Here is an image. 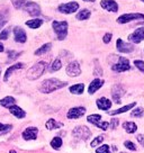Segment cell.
I'll return each instance as SVG.
<instances>
[{
	"label": "cell",
	"mask_w": 144,
	"mask_h": 153,
	"mask_svg": "<svg viewBox=\"0 0 144 153\" xmlns=\"http://www.w3.org/2000/svg\"><path fill=\"white\" fill-rule=\"evenodd\" d=\"M25 10L30 16H33V17H37V16L41 15V8H39V6L36 2H33V1H28V2L25 4Z\"/></svg>",
	"instance_id": "obj_12"
},
{
	"label": "cell",
	"mask_w": 144,
	"mask_h": 153,
	"mask_svg": "<svg viewBox=\"0 0 144 153\" xmlns=\"http://www.w3.org/2000/svg\"><path fill=\"white\" fill-rule=\"evenodd\" d=\"M141 1H142V2H144V0H141Z\"/></svg>",
	"instance_id": "obj_49"
},
{
	"label": "cell",
	"mask_w": 144,
	"mask_h": 153,
	"mask_svg": "<svg viewBox=\"0 0 144 153\" xmlns=\"http://www.w3.org/2000/svg\"><path fill=\"white\" fill-rule=\"evenodd\" d=\"M100 120H101V115H99V114H92V115H89V116L87 117V120L94 125H96L97 123H99Z\"/></svg>",
	"instance_id": "obj_29"
},
{
	"label": "cell",
	"mask_w": 144,
	"mask_h": 153,
	"mask_svg": "<svg viewBox=\"0 0 144 153\" xmlns=\"http://www.w3.org/2000/svg\"><path fill=\"white\" fill-rule=\"evenodd\" d=\"M143 114H144V109L142 108V107H136L134 110L131 111V116H132V117H135V118L142 117Z\"/></svg>",
	"instance_id": "obj_31"
},
{
	"label": "cell",
	"mask_w": 144,
	"mask_h": 153,
	"mask_svg": "<svg viewBox=\"0 0 144 153\" xmlns=\"http://www.w3.org/2000/svg\"><path fill=\"white\" fill-rule=\"evenodd\" d=\"M51 48H52V44H51V43L43 44L41 48H37V50L35 51V55H42V54H44V53L48 52V51L51 50Z\"/></svg>",
	"instance_id": "obj_28"
},
{
	"label": "cell",
	"mask_w": 144,
	"mask_h": 153,
	"mask_svg": "<svg viewBox=\"0 0 144 153\" xmlns=\"http://www.w3.org/2000/svg\"><path fill=\"white\" fill-rule=\"evenodd\" d=\"M104 83H105V81H104L102 79H99V78H96V79H94V80L90 82V85H89V88H88V92H89L90 95H94L96 91H98L101 88V87L104 86Z\"/></svg>",
	"instance_id": "obj_17"
},
{
	"label": "cell",
	"mask_w": 144,
	"mask_h": 153,
	"mask_svg": "<svg viewBox=\"0 0 144 153\" xmlns=\"http://www.w3.org/2000/svg\"><path fill=\"white\" fill-rule=\"evenodd\" d=\"M48 68V63L45 61H39L36 64H34L27 72V79L29 80H36L44 73V71Z\"/></svg>",
	"instance_id": "obj_2"
},
{
	"label": "cell",
	"mask_w": 144,
	"mask_h": 153,
	"mask_svg": "<svg viewBox=\"0 0 144 153\" xmlns=\"http://www.w3.org/2000/svg\"><path fill=\"white\" fill-rule=\"evenodd\" d=\"M14 37L17 43H25L27 41V35H26L24 29L19 26L14 27Z\"/></svg>",
	"instance_id": "obj_15"
},
{
	"label": "cell",
	"mask_w": 144,
	"mask_h": 153,
	"mask_svg": "<svg viewBox=\"0 0 144 153\" xmlns=\"http://www.w3.org/2000/svg\"><path fill=\"white\" fill-rule=\"evenodd\" d=\"M100 6L102 9L107 10V11H111V13H117L120 7L118 4L116 2L115 0H101Z\"/></svg>",
	"instance_id": "obj_11"
},
{
	"label": "cell",
	"mask_w": 144,
	"mask_h": 153,
	"mask_svg": "<svg viewBox=\"0 0 144 153\" xmlns=\"http://www.w3.org/2000/svg\"><path fill=\"white\" fill-rule=\"evenodd\" d=\"M135 106H136V102H132V104H128V105H126V106H123V107H120V108H118V109L113 110V111H111V113H108V114L111 115V116H115V115L123 114V113H126V111H128V110H131L132 108H134Z\"/></svg>",
	"instance_id": "obj_21"
},
{
	"label": "cell",
	"mask_w": 144,
	"mask_h": 153,
	"mask_svg": "<svg viewBox=\"0 0 144 153\" xmlns=\"http://www.w3.org/2000/svg\"><path fill=\"white\" fill-rule=\"evenodd\" d=\"M10 1H11V4H13V6H14L16 9H22L23 6L26 4L25 0H10Z\"/></svg>",
	"instance_id": "obj_33"
},
{
	"label": "cell",
	"mask_w": 144,
	"mask_h": 153,
	"mask_svg": "<svg viewBox=\"0 0 144 153\" xmlns=\"http://www.w3.org/2000/svg\"><path fill=\"white\" fill-rule=\"evenodd\" d=\"M95 126L99 127V128L102 129V131H106V129L108 128V126H109V123H108V122H99V123H97Z\"/></svg>",
	"instance_id": "obj_42"
},
{
	"label": "cell",
	"mask_w": 144,
	"mask_h": 153,
	"mask_svg": "<svg viewBox=\"0 0 144 153\" xmlns=\"http://www.w3.org/2000/svg\"><path fill=\"white\" fill-rule=\"evenodd\" d=\"M96 153H111V150H109V146L107 144H104L97 149Z\"/></svg>",
	"instance_id": "obj_35"
},
{
	"label": "cell",
	"mask_w": 144,
	"mask_h": 153,
	"mask_svg": "<svg viewBox=\"0 0 144 153\" xmlns=\"http://www.w3.org/2000/svg\"><path fill=\"white\" fill-rule=\"evenodd\" d=\"M62 140L60 139V137H54V139L51 141V146H52L54 150H59V149L61 148V145H62Z\"/></svg>",
	"instance_id": "obj_32"
},
{
	"label": "cell",
	"mask_w": 144,
	"mask_h": 153,
	"mask_svg": "<svg viewBox=\"0 0 144 153\" xmlns=\"http://www.w3.org/2000/svg\"><path fill=\"white\" fill-rule=\"evenodd\" d=\"M16 104V99L11 96H8V97H5L0 100V105L2 107H6V108H9L10 106H13Z\"/></svg>",
	"instance_id": "obj_26"
},
{
	"label": "cell",
	"mask_w": 144,
	"mask_h": 153,
	"mask_svg": "<svg viewBox=\"0 0 144 153\" xmlns=\"http://www.w3.org/2000/svg\"><path fill=\"white\" fill-rule=\"evenodd\" d=\"M96 104H97V107H98L100 110L111 109V105H113L111 101L109 100L108 98H106V97H101V98H99V99H97Z\"/></svg>",
	"instance_id": "obj_18"
},
{
	"label": "cell",
	"mask_w": 144,
	"mask_h": 153,
	"mask_svg": "<svg viewBox=\"0 0 144 153\" xmlns=\"http://www.w3.org/2000/svg\"><path fill=\"white\" fill-rule=\"evenodd\" d=\"M136 140L139 141V143L141 144V145H142V148L144 149V135H143V134H140V135H137Z\"/></svg>",
	"instance_id": "obj_46"
},
{
	"label": "cell",
	"mask_w": 144,
	"mask_h": 153,
	"mask_svg": "<svg viewBox=\"0 0 144 153\" xmlns=\"http://www.w3.org/2000/svg\"><path fill=\"white\" fill-rule=\"evenodd\" d=\"M81 73V68L80 64L77 61H72L71 63H69V65L67 67V74L69 76H78Z\"/></svg>",
	"instance_id": "obj_14"
},
{
	"label": "cell",
	"mask_w": 144,
	"mask_h": 153,
	"mask_svg": "<svg viewBox=\"0 0 144 153\" xmlns=\"http://www.w3.org/2000/svg\"><path fill=\"white\" fill-rule=\"evenodd\" d=\"M69 90L73 95H81L82 92L85 91V85L83 83H77V85H73L69 88Z\"/></svg>",
	"instance_id": "obj_25"
},
{
	"label": "cell",
	"mask_w": 144,
	"mask_h": 153,
	"mask_svg": "<svg viewBox=\"0 0 144 153\" xmlns=\"http://www.w3.org/2000/svg\"><path fill=\"white\" fill-rule=\"evenodd\" d=\"M116 62L111 64V70L115 72H125L131 70V63L128 59L123 56H115Z\"/></svg>",
	"instance_id": "obj_4"
},
{
	"label": "cell",
	"mask_w": 144,
	"mask_h": 153,
	"mask_svg": "<svg viewBox=\"0 0 144 153\" xmlns=\"http://www.w3.org/2000/svg\"><path fill=\"white\" fill-rule=\"evenodd\" d=\"M111 38H113V34H111V33H106L105 35H104V37H102V42H104L105 44L111 43Z\"/></svg>",
	"instance_id": "obj_43"
},
{
	"label": "cell",
	"mask_w": 144,
	"mask_h": 153,
	"mask_svg": "<svg viewBox=\"0 0 144 153\" xmlns=\"http://www.w3.org/2000/svg\"><path fill=\"white\" fill-rule=\"evenodd\" d=\"M104 139H105V137H104V135H99V136H97L96 139L94 140L91 143H90V146H91V148H96L98 144H100L101 142L104 141Z\"/></svg>",
	"instance_id": "obj_34"
},
{
	"label": "cell",
	"mask_w": 144,
	"mask_h": 153,
	"mask_svg": "<svg viewBox=\"0 0 144 153\" xmlns=\"http://www.w3.org/2000/svg\"><path fill=\"white\" fill-rule=\"evenodd\" d=\"M72 135L79 140L86 141V140H88L89 137H90L91 132H90V129L88 128L87 126L81 125V126H77L76 128L72 131Z\"/></svg>",
	"instance_id": "obj_6"
},
{
	"label": "cell",
	"mask_w": 144,
	"mask_h": 153,
	"mask_svg": "<svg viewBox=\"0 0 144 153\" xmlns=\"http://www.w3.org/2000/svg\"><path fill=\"white\" fill-rule=\"evenodd\" d=\"M24 68V64L23 63H16V64H14V65H11L10 68H8L7 69V71H6L5 73V78H4V81H8L9 80V76H11V73L13 72H15L16 70H20V69H23Z\"/></svg>",
	"instance_id": "obj_20"
},
{
	"label": "cell",
	"mask_w": 144,
	"mask_h": 153,
	"mask_svg": "<svg viewBox=\"0 0 144 153\" xmlns=\"http://www.w3.org/2000/svg\"><path fill=\"white\" fill-rule=\"evenodd\" d=\"M95 64H96V70L94 71V74H95V76H100L101 74H102V70H101L100 65L98 64V60H95Z\"/></svg>",
	"instance_id": "obj_41"
},
{
	"label": "cell",
	"mask_w": 144,
	"mask_h": 153,
	"mask_svg": "<svg viewBox=\"0 0 144 153\" xmlns=\"http://www.w3.org/2000/svg\"><path fill=\"white\" fill-rule=\"evenodd\" d=\"M22 53H18L16 52V51H8V59H9V61H14L16 60L17 57L19 56Z\"/></svg>",
	"instance_id": "obj_37"
},
{
	"label": "cell",
	"mask_w": 144,
	"mask_h": 153,
	"mask_svg": "<svg viewBox=\"0 0 144 153\" xmlns=\"http://www.w3.org/2000/svg\"><path fill=\"white\" fill-rule=\"evenodd\" d=\"M137 19H144V14L141 13H130V14H123L117 18V23L120 25L127 24L133 20H137Z\"/></svg>",
	"instance_id": "obj_5"
},
{
	"label": "cell",
	"mask_w": 144,
	"mask_h": 153,
	"mask_svg": "<svg viewBox=\"0 0 144 153\" xmlns=\"http://www.w3.org/2000/svg\"><path fill=\"white\" fill-rule=\"evenodd\" d=\"M85 114H86V108L85 107H73L71 109H69L67 117L69 120H76V118H80Z\"/></svg>",
	"instance_id": "obj_13"
},
{
	"label": "cell",
	"mask_w": 144,
	"mask_h": 153,
	"mask_svg": "<svg viewBox=\"0 0 144 153\" xmlns=\"http://www.w3.org/2000/svg\"><path fill=\"white\" fill-rule=\"evenodd\" d=\"M45 126H46V128H48V131H52V129H56V128L62 127L63 124L60 123V122H58V120H55L54 118H50V120L46 122Z\"/></svg>",
	"instance_id": "obj_23"
},
{
	"label": "cell",
	"mask_w": 144,
	"mask_h": 153,
	"mask_svg": "<svg viewBox=\"0 0 144 153\" xmlns=\"http://www.w3.org/2000/svg\"><path fill=\"white\" fill-rule=\"evenodd\" d=\"M8 109H9V111L11 113V115H14L15 117H17V118H24L25 116H26V113H25L24 110L16 105L10 106Z\"/></svg>",
	"instance_id": "obj_19"
},
{
	"label": "cell",
	"mask_w": 144,
	"mask_h": 153,
	"mask_svg": "<svg viewBox=\"0 0 144 153\" xmlns=\"http://www.w3.org/2000/svg\"><path fill=\"white\" fill-rule=\"evenodd\" d=\"M83 1H87V2H94V1H96V0H83Z\"/></svg>",
	"instance_id": "obj_48"
},
{
	"label": "cell",
	"mask_w": 144,
	"mask_h": 153,
	"mask_svg": "<svg viewBox=\"0 0 144 153\" xmlns=\"http://www.w3.org/2000/svg\"><path fill=\"white\" fill-rule=\"evenodd\" d=\"M58 9H59V11L62 13V14L70 15V14L76 13V11L79 9V4L76 2V1H70V2H67V4L60 5Z\"/></svg>",
	"instance_id": "obj_7"
},
{
	"label": "cell",
	"mask_w": 144,
	"mask_h": 153,
	"mask_svg": "<svg viewBox=\"0 0 144 153\" xmlns=\"http://www.w3.org/2000/svg\"><path fill=\"white\" fill-rule=\"evenodd\" d=\"M123 128L126 131V133L133 134L137 131V125L135 124L134 122H125L123 123Z\"/></svg>",
	"instance_id": "obj_22"
},
{
	"label": "cell",
	"mask_w": 144,
	"mask_h": 153,
	"mask_svg": "<svg viewBox=\"0 0 144 153\" xmlns=\"http://www.w3.org/2000/svg\"><path fill=\"white\" fill-rule=\"evenodd\" d=\"M9 33H10V28H5L2 32H0V39L1 41H6L7 38L9 37Z\"/></svg>",
	"instance_id": "obj_36"
},
{
	"label": "cell",
	"mask_w": 144,
	"mask_h": 153,
	"mask_svg": "<svg viewBox=\"0 0 144 153\" xmlns=\"http://www.w3.org/2000/svg\"><path fill=\"white\" fill-rule=\"evenodd\" d=\"M53 30L55 32L56 36H58L59 41H63L64 38L67 37L68 35V23L64 22H58V20H54L52 23Z\"/></svg>",
	"instance_id": "obj_3"
},
{
	"label": "cell",
	"mask_w": 144,
	"mask_h": 153,
	"mask_svg": "<svg viewBox=\"0 0 144 153\" xmlns=\"http://www.w3.org/2000/svg\"><path fill=\"white\" fill-rule=\"evenodd\" d=\"M61 68H62V62H61V60H60V59H55V60L53 61L52 65H51V69H50V71H51V72L59 71Z\"/></svg>",
	"instance_id": "obj_30"
},
{
	"label": "cell",
	"mask_w": 144,
	"mask_h": 153,
	"mask_svg": "<svg viewBox=\"0 0 144 153\" xmlns=\"http://www.w3.org/2000/svg\"><path fill=\"white\" fill-rule=\"evenodd\" d=\"M26 25L28 26L29 28L36 29V28H39V27L43 25V20L39 18H34V19H30V20H27V22H26Z\"/></svg>",
	"instance_id": "obj_24"
},
{
	"label": "cell",
	"mask_w": 144,
	"mask_h": 153,
	"mask_svg": "<svg viewBox=\"0 0 144 153\" xmlns=\"http://www.w3.org/2000/svg\"><path fill=\"white\" fill-rule=\"evenodd\" d=\"M11 128H13L11 125H5V124H2V123H0V134L7 133V132L10 131Z\"/></svg>",
	"instance_id": "obj_38"
},
{
	"label": "cell",
	"mask_w": 144,
	"mask_h": 153,
	"mask_svg": "<svg viewBox=\"0 0 144 153\" xmlns=\"http://www.w3.org/2000/svg\"><path fill=\"white\" fill-rule=\"evenodd\" d=\"M90 16H91L90 10H89V9H82L77 14L76 18H77L78 20H86V19H88Z\"/></svg>",
	"instance_id": "obj_27"
},
{
	"label": "cell",
	"mask_w": 144,
	"mask_h": 153,
	"mask_svg": "<svg viewBox=\"0 0 144 153\" xmlns=\"http://www.w3.org/2000/svg\"><path fill=\"white\" fill-rule=\"evenodd\" d=\"M6 23H7V19H6V17L4 16V15H0V29L5 26Z\"/></svg>",
	"instance_id": "obj_45"
},
{
	"label": "cell",
	"mask_w": 144,
	"mask_h": 153,
	"mask_svg": "<svg viewBox=\"0 0 144 153\" xmlns=\"http://www.w3.org/2000/svg\"><path fill=\"white\" fill-rule=\"evenodd\" d=\"M143 39H144V26L136 28L131 35H128V41L133 44H140Z\"/></svg>",
	"instance_id": "obj_9"
},
{
	"label": "cell",
	"mask_w": 144,
	"mask_h": 153,
	"mask_svg": "<svg viewBox=\"0 0 144 153\" xmlns=\"http://www.w3.org/2000/svg\"><path fill=\"white\" fill-rule=\"evenodd\" d=\"M125 88L122 85H115V86L111 88V97H113V100L115 101L116 104H120L122 101V97L125 95Z\"/></svg>",
	"instance_id": "obj_8"
},
{
	"label": "cell",
	"mask_w": 144,
	"mask_h": 153,
	"mask_svg": "<svg viewBox=\"0 0 144 153\" xmlns=\"http://www.w3.org/2000/svg\"><path fill=\"white\" fill-rule=\"evenodd\" d=\"M124 146L126 149L131 150V151H136V146H135V144L133 143V142H131V141H125Z\"/></svg>",
	"instance_id": "obj_40"
},
{
	"label": "cell",
	"mask_w": 144,
	"mask_h": 153,
	"mask_svg": "<svg viewBox=\"0 0 144 153\" xmlns=\"http://www.w3.org/2000/svg\"><path fill=\"white\" fill-rule=\"evenodd\" d=\"M0 52H4V45L0 43Z\"/></svg>",
	"instance_id": "obj_47"
},
{
	"label": "cell",
	"mask_w": 144,
	"mask_h": 153,
	"mask_svg": "<svg viewBox=\"0 0 144 153\" xmlns=\"http://www.w3.org/2000/svg\"><path fill=\"white\" fill-rule=\"evenodd\" d=\"M134 65L139 69L140 71L144 73V61H143V60H135Z\"/></svg>",
	"instance_id": "obj_39"
},
{
	"label": "cell",
	"mask_w": 144,
	"mask_h": 153,
	"mask_svg": "<svg viewBox=\"0 0 144 153\" xmlns=\"http://www.w3.org/2000/svg\"><path fill=\"white\" fill-rule=\"evenodd\" d=\"M37 133H39V129L36 128V127L30 126V127H27L26 129H24L22 136L26 141H32V140H35L37 137Z\"/></svg>",
	"instance_id": "obj_16"
},
{
	"label": "cell",
	"mask_w": 144,
	"mask_h": 153,
	"mask_svg": "<svg viewBox=\"0 0 144 153\" xmlns=\"http://www.w3.org/2000/svg\"><path fill=\"white\" fill-rule=\"evenodd\" d=\"M120 153H126V152H120Z\"/></svg>",
	"instance_id": "obj_50"
},
{
	"label": "cell",
	"mask_w": 144,
	"mask_h": 153,
	"mask_svg": "<svg viewBox=\"0 0 144 153\" xmlns=\"http://www.w3.org/2000/svg\"><path fill=\"white\" fill-rule=\"evenodd\" d=\"M65 86H68V82L61 81L56 78H52V79H48L42 82V85L39 87V91L43 94H51L53 91L61 89Z\"/></svg>",
	"instance_id": "obj_1"
},
{
	"label": "cell",
	"mask_w": 144,
	"mask_h": 153,
	"mask_svg": "<svg viewBox=\"0 0 144 153\" xmlns=\"http://www.w3.org/2000/svg\"><path fill=\"white\" fill-rule=\"evenodd\" d=\"M118 124H120V120H117V118H113V120H111V123H109V126H111V129H116L117 126H118Z\"/></svg>",
	"instance_id": "obj_44"
},
{
	"label": "cell",
	"mask_w": 144,
	"mask_h": 153,
	"mask_svg": "<svg viewBox=\"0 0 144 153\" xmlns=\"http://www.w3.org/2000/svg\"><path fill=\"white\" fill-rule=\"evenodd\" d=\"M116 48L120 53H132L134 51V45L133 43H126L122 38H118L116 41Z\"/></svg>",
	"instance_id": "obj_10"
}]
</instances>
